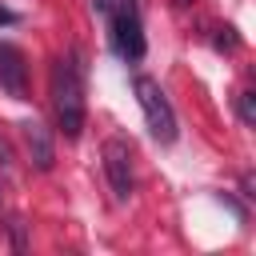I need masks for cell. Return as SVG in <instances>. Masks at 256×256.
Wrapping results in <instances>:
<instances>
[{
	"instance_id": "1",
	"label": "cell",
	"mask_w": 256,
	"mask_h": 256,
	"mask_svg": "<svg viewBox=\"0 0 256 256\" xmlns=\"http://www.w3.org/2000/svg\"><path fill=\"white\" fill-rule=\"evenodd\" d=\"M52 108H56L60 132L76 140L84 132V64L76 48L52 64Z\"/></svg>"
},
{
	"instance_id": "2",
	"label": "cell",
	"mask_w": 256,
	"mask_h": 256,
	"mask_svg": "<svg viewBox=\"0 0 256 256\" xmlns=\"http://www.w3.org/2000/svg\"><path fill=\"white\" fill-rule=\"evenodd\" d=\"M132 92H136V100H140V112H144L148 132H152L160 144H172V140H176V112H172L164 88H160L152 76H136V80H132Z\"/></svg>"
},
{
	"instance_id": "3",
	"label": "cell",
	"mask_w": 256,
	"mask_h": 256,
	"mask_svg": "<svg viewBox=\"0 0 256 256\" xmlns=\"http://www.w3.org/2000/svg\"><path fill=\"white\" fill-rule=\"evenodd\" d=\"M112 52L128 64L144 60V28H140L136 0H120L112 12Z\"/></svg>"
},
{
	"instance_id": "4",
	"label": "cell",
	"mask_w": 256,
	"mask_h": 256,
	"mask_svg": "<svg viewBox=\"0 0 256 256\" xmlns=\"http://www.w3.org/2000/svg\"><path fill=\"white\" fill-rule=\"evenodd\" d=\"M104 172H108L112 196L124 204L132 196V148H128V140H120V136L104 140Z\"/></svg>"
},
{
	"instance_id": "5",
	"label": "cell",
	"mask_w": 256,
	"mask_h": 256,
	"mask_svg": "<svg viewBox=\"0 0 256 256\" xmlns=\"http://www.w3.org/2000/svg\"><path fill=\"white\" fill-rule=\"evenodd\" d=\"M0 88L16 100L28 96V64H24V52L16 44H4L0 40Z\"/></svg>"
},
{
	"instance_id": "6",
	"label": "cell",
	"mask_w": 256,
	"mask_h": 256,
	"mask_svg": "<svg viewBox=\"0 0 256 256\" xmlns=\"http://www.w3.org/2000/svg\"><path fill=\"white\" fill-rule=\"evenodd\" d=\"M20 136H24L28 160H32L40 172H48V168L56 164V148H52V136H48V128H44L36 116H28V120H20Z\"/></svg>"
},
{
	"instance_id": "7",
	"label": "cell",
	"mask_w": 256,
	"mask_h": 256,
	"mask_svg": "<svg viewBox=\"0 0 256 256\" xmlns=\"http://www.w3.org/2000/svg\"><path fill=\"white\" fill-rule=\"evenodd\" d=\"M212 48H216V52H236V48H240V36H236V28H232V24L216 28V36H212Z\"/></svg>"
},
{
	"instance_id": "8",
	"label": "cell",
	"mask_w": 256,
	"mask_h": 256,
	"mask_svg": "<svg viewBox=\"0 0 256 256\" xmlns=\"http://www.w3.org/2000/svg\"><path fill=\"white\" fill-rule=\"evenodd\" d=\"M236 112L244 124H256V92H240L236 96Z\"/></svg>"
},
{
	"instance_id": "9",
	"label": "cell",
	"mask_w": 256,
	"mask_h": 256,
	"mask_svg": "<svg viewBox=\"0 0 256 256\" xmlns=\"http://www.w3.org/2000/svg\"><path fill=\"white\" fill-rule=\"evenodd\" d=\"M116 4H120V0H92V12H96V16H112Z\"/></svg>"
},
{
	"instance_id": "10",
	"label": "cell",
	"mask_w": 256,
	"mask_h": 256,
	"mask_svg": "<svg viewBox=\"0 0 256 256\" xmlns=\"http://www.w3.org/2000/svg\"><path fill=\"white\" fill-rule=\"evenodd\" d=\"M12 244L24 252V220H12Z\"/></svg>"
},
{
	"instance_id": "11",
	"label": "cell",
	"mask_w": 256,
	"mask_h": 256,
	"mask_svg": "<svg viewBox=\"0 0 256 256\" xmlns=\"http://www.w3.org/2000/svg\"><path fill=\"white\" fill-rule=\"evenodd\" d=\"M8 164H12V148L0 140V168H8Z\"/></svg>"
},
{
	"instance_id": "12",
	"label": "cell",
	"mask_w": 256,
	"mask_h": 256,
	"mask_svg": "<svg viewBox=\"0 0 256 256\" xmlns=\"http://www.w3.org/2000/svg\"><path fill=\"white\" fill-rule=\"evenodd\" d=\"M16 20H20V16H16L12 8H4V4H0V24H16Z\"/></svg>"
},
{
	"instance_id": "13",
	"label": "cell",
	"mask_w": 256,
	"mask_h": 256,
	"mask_svg": "<svg viewBox=\"0 0 256 256\" xmlns=\"http://www.w3.org/2000/svg\"><path fill=\"white\" fill-rule=\"evenodd\" d=\"M176 4H180V8H184V4H192V0H176Z\"/></svg>"
}]
</instances>
